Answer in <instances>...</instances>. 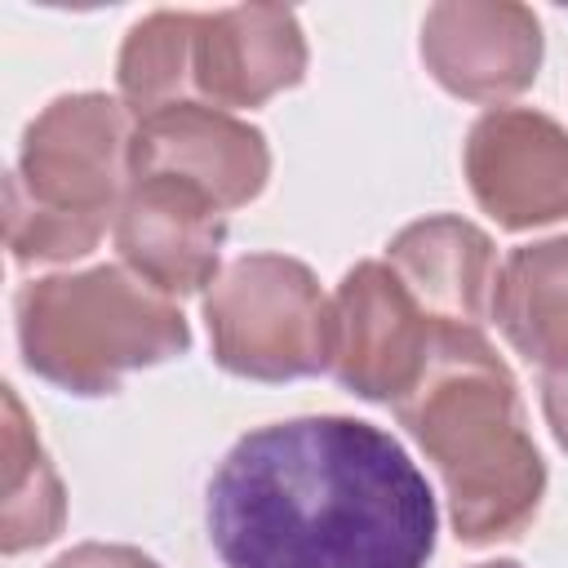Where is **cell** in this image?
<instances>
[{"instance_id": "6da1fadb", "label": "cell", "mask_w": 568, "mask_h": 568, "mask_svg": "<svg viewBox=\"0 0 568 568\" xmlns=\"http://www.w3.org/2000/svg\"><path fill=\"white\" fill-rule=\"evenodd\" d=\"M204 524L222 568H426L439 510L395 435L320 413L240 435Z\"/></svg>"}, {"instance_id": "7a4b0ae2", "label": "cell", "mask_w": 568, "mask_h": 568, "mask_svg": "<svg viewBox=\"0 0 568 568\" xmlns=\"http://www.w3.org/2000/svg\"><path fill=\"white\" fill-rule=\"evenodd\" d=\"M395 417L439 470L462 546H497L532 524L546 497V462L528 435L519 386L484 328L439 324Z\"/></svg>"}, {"instance_id": "3957f363", "label": "cell", "mask_w": 568, "mask_h": 568, "mask_svg": "<svg viewBox=\"0 0 568 568\" xmlns=\"http://www.w3.org/2000/svg\"><path fill=\"white\" fill-rule=\"evenodd\" d=\"M22 364L67 395H115L138 368H155L191 346V324L173 297L129 266H89L27 280L13 297Z\"/></svg>"}, {"instance_id": "277c9868", "label": "cell", "mask_w": 568, "mask_h": 568, "mask_svg": "<svg viewBox=\"0 0 568 568\" xmlns=\"http://www.w3.org/2000/svg\"><path fill=\"white\" fill-rule=\"evenodd\" d=\"M217 368L253 382H293L328 368L333 297L315 271L284 253H244L204 293Z\"/></svg>"}, {"instance_id": "5b68a950", "label": "cell", "mask_w": 568, "mask_h": 568, "mask_svg": "<svg viewBox=\"0 0 568 568\" xmlns=\"http://www.w3.org/2000/svg\"><path fill=\"white\" fill-rule=\"evenodd\" d=\"M133 111L106 93H62L22 133L18 182L31 200L115 226L133 182Z\"/></svg>"}, {"instance_id": "8992f818", "label": "cell", "mask_w": 568, "mask_h": 568, "mask_svg": "<svg viewBox=\"0 0 568 568\" xmlns=\"http://www.w3.org/2000/svg\"><path fill=\"white\" fill-rule=\"evenodd\" d=\"M435 320L386 262H355L333 293L328 373L373 404H399L426 368Z\"/></svg>"}, {"instance_id": "52a82bcc", "label": "cell", "mask_w": 568, "mask_h": 568, "mask_svg": "<svg viewBox=\"0 0 568 568\" xmlns=\"http://www.w3.org/2000/svg\"><path fill=\"white\" fill-rule=\"evenodd\" d=\"M466 182L501 231L568 217V129L532 106H493L466 133Z\"/></svg>"}, {"instance_id": "ba28073f", "label": "cell", "mask_w": 568, "mask_h": 568, "mask_svg": "<svg viewBox=\"0 0 568 568\" xmlns=\"http://www.w3.org/2000/svg\"><path fill=\"white\" fill-rule=\"evenodd\" d=\"M422 62L462 102H506L537 80L541 22L515 0H444L422 18Z\"/></svg>"}, {"instance_id": "9c48e42d", "label": "cell", "mask_w": 568, "mask_h": 568, "mask_svg": "<svg viewBox=\"0 0 568 568\" xmlns=\"http://www.w3.org/2000/svg\"><path fill=\"white\" fill-rule=\"evenodd\" d=\"M133 178H178L204 191L226 213L266 191L271 146L262 129H253L231 111L204 102H178L138 120Z\"/></svg>"}, {"instance_id": "30bf717a", "label": "cell", "mask_w": 568, "mask_h": 568, "mask_svg": "<svg viewBox=\"0 0 568 568\" xmlns=\"http://www.w3.org/2000/svg\"><path fill=\"white\" fill-rule=\"evenodd\" d=\"M306 36L284 4H235L195 13L191 27V102L217 111L262 106L302 84Z\"/></svg>"}, {"instance_id": "8fae6325", "label": "cell", "mask_w": 568, "mask_h": 568, "mask_svg": "<svg viewBox=\"0 0 568 568\" xmlns=\"http://www.w3.org/2000/svg\"><path fill=\"white\" fill-rule=\"evenodd\" d=\"M120 262L164 297L200 293L217 280L226 217L222 209L178 178H133L115 213Z\"/></svg>"}, {"instance_id": "7c38bea8", "label": "cell", "mask_w": 568, "mask_h": 568, "mask_svg": "<svg viewBox=\"0 0 568 568\" xmlns=\"http://www.w3.org/2000/svg\"><path fill=\"white\" fill-rule=\"evenodd\" d=\"M386 266L404 280V288L435 324L484 328L493 320L501 266L488 231H479L475 222L453 213L408 222L386 244Z\"/></svg>"}, {"instance_id": "4fadbf2b", "label": "cell", "mask_w": 568, "mask_h": 568, "mask_svg": "<svg viewBox=\"0 0 568 568\" xmlns=\"http://www.w3.org/2000/svg\"><path fill=\"white\" fill-rule=\"evenodd\" d=\"M493 320L541 377L568 373V235L519 244L501 262Z\"/></svg>"}, {"instance_id": "5bb4252c", "label": "cell", "mask_w": 568, "mask_h": 568, "mask_svg": "<svg viewBox=\"0 0 568 568\" xmlns=\"http://www.w3.org/2000/svg\"><path fill=\"white\" fill-rule=\"evenodd\" d=\"M4 422H0V453H4V488H0V550L22 555L53 541L67 524V493L62 479L18 399L4 386Z\"/></svg>"}, {"instance_id": "9a60e30c", "label": "cell", "mask_w": 568, "mask_h": 568, "mask_svg": "<svg viewBox=\"0 0 568 568\" xmlns=\"http://www.w3.org/2000/svg\"><path fill=\"white\" fill-rule=\"evenodd\" d=\"M191 9H155L129 27L115 80L133 120L191 102Z\"/></svg>"}, {"instance_id": "2e32d148", "label": "cell", "mask_w": 568, "mask_h": 568, "mask_svg": "<svg viewBox=\"0 0 568 568\" xmlns=\"http://www.w3.org/2000/svg\"><path fill=\"white\" fill-rule=\"evenodd\" d=\"M102 231H106V222L58 213V209L31 200V191L18 182V173L4 178V244L18 266L89 257L98 248Z\"/></svg>"}, {"instance_id": "e0dca14e", "label": "cell", "mask_w": 568, "mask_h": 568, "mask_svg": "<svg viewBox=\"0 0 568 568\" xmlns=\"http://www.w3.org/2000/svg\"><path fill=\"white\" fill-rule=\"evenodd\" d=\"M49 568H160L151 555H142L138 546H115V541H80L71 550H62Z\"/></svg>"}, {"instance_id": "ac0fdd59", "label": "cell", "mask_w": 568, "mask_h": 568, "mask_svg": "<svg viewBox=\"0 0 568 568\" xmlns=\"http://www.w3.org/2000/svg\"><path fill=\"white\" fill-rule=\"evenodd\" d=\"M541 413L550 422V435L559 448H568V373L541 377Z\"/></svg>"}, {"instance_id": "d6986e66", "label": "cell", "mask_w": 568, "mask_h": 568, "mask_svg": "<svg viewBox=\"0 0 568 568\" xmlns=\"http://www.w3.org/2000/svg\"><path fill=\"white\" fill-rule=\"evenodd\" d=\"M475 568H519L515 559H488V564H475Z\"/></svg>"}]
</instances>
